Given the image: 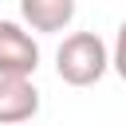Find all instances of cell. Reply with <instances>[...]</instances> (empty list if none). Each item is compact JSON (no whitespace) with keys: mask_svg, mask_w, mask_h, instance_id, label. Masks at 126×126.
<instances>
[{"mask_svg":"<svg viewBox=\"0 0 126 126\" xmlns=\"http://www.w3.org/2000/svg\"><path fill=\"white\" fill-rule=\"evenodd\" d=\"M39 114V91L32 79L0 75V126H20Z\"/></svg>","mask_w":126,"mask_h":126,"instance_id":"3957f363","label":"cell"},{"mask_svg":"<svg viewBox=\"0 0 126 126\" xmlns=\"http://www.w3.org/2000/svg\"><path fill=\"white\" fill-rule=\"evenodd\" d=\"M110 71V47L94 32H71L63 35L55 51V75L67 87H94Z\"/></svg>","mask_w":126,"mask_h":126,"instance_id":"6da1fadb","label":"cell"},{"mask_svg":"<svg viewBox=\"0 0 126 126\" xmlns=\"http://www.w3.org/2000/svg\"><path fill=\"white\" fill-rule=\"evenodd\" d=\"M110 67H114V75L126 83V20L118 24V35H114V47H110Z\"/></svg>","mask_w":126,"mask_h":126,"instance_id":"5b68a950","label":"cell"},{"mask_svg":"<svg viewBox=\"0 0 126 126\" xmlns=\"http://www.w3.org/2000/svg\"><path fill=\"white\" fill-rule=\"evenodd\" d=\"M39 67V43L16 20H0V75L32 79Z\"/></svg>","mask_w":126,"mask_h":126,"instance_id":"7a4b0ae2","label":"cell"},{"mask_svg":"<svg viewBox=\"0 0 126 126\" xmlns=\"http://www.w3.org/2000/svg\"><path fill=\"white\" fill-rule=\"evenodd\" d=\"M20 16L32 32L39 35H55L67 32L75 20V0H20Z\"/></svg>","mask_w":126,"mask_h":126,"instance_id":"277c9868","label":"cell"}]
</instances>
